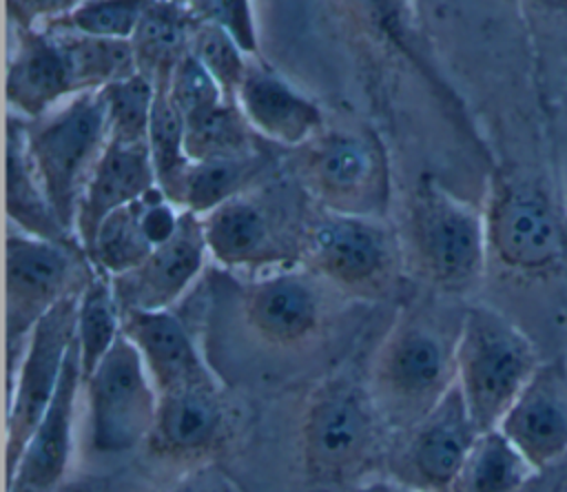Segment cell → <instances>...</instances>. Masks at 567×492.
Masks as SVG:
<instances>
[{
	"label": "cell",
	"instance_id": "cell-1",
	"mask_svg": "<svg viewBox=\"0 0 567 492\" xmlns=\"http://www.w3.org/2000/svg\"><path fill=\"white\" fill-rule=\"evenodd\" d=\"M385 434L368 381L343 372L328 377L312 390L303 410V468L317 483H348L374 465Z\"/></svg>",
	"mask_w": 567,
	"mask_h": 492
},
{
	"label": "cell",
	"instance_id": "cell-2",
	"mask_svg": "<svg viewBox=\"0 0 567 492\" xmlns=\"http://www.w3.org/2000/svg\"><path fill=\"white\" fill-rule=\"evenodd\" d=\"M456 335L445 337L416 315L401 317L383 339L368 388L390 434L423 419L456 383Z\"/></svg>",
	"mask_w": 567,
	"mask_h": 492
},
{
	"label": "cell",
	"instance_id": "cell-3",
	"mask_svg": "<svg viewBox=\"0 0 567 492\" xmlns=\"http://www.w3.org/2000/svg\"><path fill=\"white\" fill-rule=\"evenodd\" d=\"M454 363L456 386L481 432L501 423L540 368L529 337L489 306H470L463 312Z\"/></svg>",
	"mask_w": 567,
	"mask_h": 492
},
{
	"label": "cell",
	"instance_id": "cell-4",
	"mask_svg": "<svg viewBox=\"0 0 567 492\" xmlns=\"http://www.w3.org/2000/svg\"><path fill=\"white\" fill-rule=\"evenodd\" d=\"M405 228L412 259L432 286L454 295L476 288L489 259L481 208L423 175L410 193Z\"/></svg>",
	"mask_w": 567,
	"mask_h": 492
},
{
	"label": "cell",
	"instance_id": "cell-5",
	"mask_svg": "<svg viewBox=\"0 0 567 492\" xmlns=\"http://www.w3.org/2000/svg\"><path fill=\"white\" fill-rule=\"evenodd\" d=\"M299 262L348 295L381 299L399 284L403 250L383 217L315 206L303 230Z\"/></svg>",
	"mask_w": 567,
	"mask_h": 492
},
{
	"label": "cell",
	"instance_id": "cell-6",
	"mask_svg": "<svg viewBox=\"0 0 567 492\" xmlns=\"http://www.w3.org/2000/svg\"><path fill=\"white\" fill-rule=\"evenodd\" d=\"M33 168L62 224L75 233V215L89 175L106 144L102 91L69 98L60 109L24 120Z\"/></svg>",
	"mask_w": 567,
	"mask_h": 492
},
{
	"label": "cell",
	"instance_id": "cell-7",
	"mask_svg": "<svg viewBox=\"0 0 567 492\" xmlns=\"http://www.w3.org/2000/svg\"><path fill=\"white\" fill-rule=\"evenodd\" d=\"M297 180L315 206L365 217H385L390 164L368 131H321L299 146Z\"/></svg>",
	"mask_w": 567,
	"mask_h": 492
},
{
	"label": "cell",
	"instance_id": "cell-8",
	"mask_svg": "<svg viewBox=\"0 0 567 492\" xmlns=\"http://www.w3.org/2000/svg\"><path fill=\"white\" fill-rule=\"evenodd\" d=\"M252 188L202 215L208 255L228 268L275 270L299 262L301 239L310 215L286 193Z\"/></svg>",
	"mask_w": 567,
	"mask_h": 492
},
{
	"label": "cell",
	"instance_id": "cell-9",
	"mask_svg": "<svg viewBox=\"0 0 567 492\" xmlns=\"http://www.w3.org/2000/svg\"><path fill=\"white\" fill-rule=\"evenodd\" d=\"M95 266L82 244H62L27 235L18 228L4 242V317L7 359L22 350L35 324L64 297L80 293Z\"/></svg>",
	"mask_w": 567,
	"mask_h": 492
},
{
	"label": "cell",
	"instance_id": "cell-10",
	"mask_svg": "<svg viewBox=\"0 0 567 492\" xmlns=\"http://www.w3.org/2000/svg\"><path fill=\"white\" fill-rule=\"evenodd\" d=\"M487 248L503 268L520 275L554 270L567 250V237L558 211L536 182L496 173L485 202Z\"/></svg>",
	"mask_w": 567,
	"mask_h": 492
},
{
	"label": "cell",
	"instance_id": "cell-11",
	"mask_svg": "<svg viewBox=\"0 0 567 492\" xmlns=\"http://www.w3.org/2000/svg\"><path fill=\"white\" fill-rule=\"evenodd\" d=\"M86 390V434L97 454H122L146 443L155 414L157 390L133 346L122 332L102 361L82 377Z\"/></svg>",
	"mask_w": 567,
	"mask_h": 492
},
{
	"label": "cell",
	"instance_id": "cell-12",
	"mask_svg": "<svg viewBox=\"0 0 567 492\" xmlns=\"http://www.w3.org/2000/svg\"><path fill=\"white\" fill-rule=\"evenodd\" d=\"M80 293H73L53 306L35 324L20 350L16 381L9 390L7 406V476L16 468L20 452L55 397L66 355L78 332Z\"/></svg>",
	"mask_w": 567,
	"mask_h": 492
},
{
	"label": "cell",
	"instance_id": "cell-13",
	"mask_svg": "<svg viewBox=\"0 0 567 492\" xmlns=\"http://www.w3.org/2000/svg\"><path fill=\"white\" fill-rule=\"evenodd\" d=\"M481 430L454 383L414 426L392 434L388 463L419 492H458L461 476Z\"/></svg>",
	"mask_w": 567,
	"mask_h": 492
},
{
	"label": "cell",
	"instance_id": "cell-14",
	"mask_svg": "<svg viewBox=\"0 0 567 492\" xmlns=\"http://www.w3.org/2000/svg\"><path fill=\"white\" fill-rule=\"evenodd\" d=\"M208 257L202 217L182 211L171 239L159 244L140 266L111 277L122 315L131 310H168L202 273Z\"/></svg>",
	"mask_w": 567,
	"mask_h": 492
},
{
	"label": "cell",
	"instance_id": "cell-15",
	"mask_svg": "<svg viewBox=\"0 0 567 492\" xmlns=\"http://www.w3.org/2000/svg\"><path fill=\"white\" fill-rule=\"evenodd\" d=\"M157 414L146 439L164 461H197L215 454L230 437V410L215 381L157 394Z\"/></svg>",
	"mask_w": 567,
	"mask_h": 492
},
{
	"label": "cell",
	"instance_id": "cell-16",
	"mask_svg": "<svg viewBox=\"0 0 567 492\" xmlns=\"http://www.w3.org/2000/svg\"><path fill=\"white\" fill-rule=\"evenodd\" d=\"M78 335V332H75ZM82 388V361L78 337L66 355V363L55 397L42 421L29 437L16 468L7 476L9 492H58L69 470L73 452L75 403Z\"/></svg>",
	"mask_w": 567,
	"mask_h": 492
},
{
	"label": "cell",
	"instance_id": "cell-17",
	"mask_svg": "<svg viewBox=\"0 0 567 492\" xmlns=\"http://www.w3.org/2000/svg\"><path fill=\"white\" fill-rule=\"evenodd\" d=\"M248 328L270 346L292 348L312 339L323 319L321 295L310 275L292 268L261 273L241 293Z\"/></svg>",
	"mask_w": 567,
	"mask_h": 492
},
{
	"label": "cell",
	"instance_id": "cell-18",
	"mask_svg": "<svg viewBox=\"0 0 567 492\" xmlns=\"http://www.w3.org/2000/svg\"><path fill=\"white\" fill-rule=\"evenodd\" d=\"M182 211L159 186L102 219L86 255L95 270L117 277L140 266L159 244L173 237Z\"/></svg>",
	"mask_w": 567,
	"mask_h": 492
},
{
	"label": "cell",
	"instance_id": "cell-19",
	"mask_svg": "<svg viewBox=\"0 0 567 492\" xmlns=\"http://www.w3.org/2000/svg\"><path fill=\"white\" fill-rule=\"evenodd\" d=\"M496 428L538 472L563 459L567 454V370L540 363Z\"/></svg>",
	"mask_w": 567,
	"mask_h": 492
},
{
	"label": "cell",
	"instance_id": "cell-20",
	"mask_svg": "<svg viewBox=\"0 0 567 492\" xmlns=\"http://www.w3.org/2000/svg\"><path fill=\"white\" fill-rule=\"evenodd\" d=\"M7 104L22 120H38L64 100L73 86L62 47L51 29L16 27V49L7 62Z\"/></svg>",
	"mask_w": 567,
	"mask_h": 492
},
{
	"label": "cell",
	"instance_id": "cell-21",
	"mask_svg": "<svg viewBox=\"0 0 567 492\" xmlns=\"http://www.w3.org/2000/svg\"><path fill=\"white\" fill-rule=\"evenodd\" d=\"M122 332L137 348L157 394L215 381L190 332L171 308L124 312Z\"/></svg>",
	"mask_w": 567,
	"mask_h": 492
},
{
	"label": "cell",
	"instance_id": "cell-22",
	"mask_svg": "<svg viewBox=\"0 0 567 492\" xmlns=\"http://www.w3.org/2000/svg\"><path fill=\"white\" fill-rule=\"evenodd\" d=\"M237 104L259 137L284 146H301L321 133L319 106L266 64H248Z\"/></svg>",
	"mask_w": 567,
	"mask_h": 492
},
{
	"label": "cell",
	"instance_id": "cell-23",
	"mask_svg": "<svg viewBox=\"0 0 567 492\" xmlns=\"http://www.w3.org/2000/svg\"><path fill=\"white\" fill-rule=\"evenodd\" d=\"M157 186L148 144L106 142L82 191L75 235L86 250L102 219Z\"/></svg>",
	"mask_w": 567,
	"mask_h": 492
},
{
	"label": "cell",
	"instance_id": "cell-24",
	"mask_svg": "<svg viewBox=\"0 0 567 492\" xmlns=\"http://www.w3.org/2000/svg\"><path fill=\"white\" fill-rule=\"evenodd\" d=\"M4 206L9 222L33 237L80 244L78 235L58 217L27 148L24 120L20 115L7 117L4 142Z\"/></svg>",
	"mask_w": 567,
	"mask_h": 492
},
{
	"label": "cell",
	"instance_id": "cell-25",
	"mask_svg": "<svg viewBox=\"0 0 567 492\" xmlns=\"http://www.w3.org/2000/svg\"><path fill=\"white\" fill-rule=\"evenodd\" d=\"M199 20L177 0H153L131 38L137 71L153 84L168 80L177 62L190 53Z\"/></svg>",
	"mask_w": 567,
	"mask_h": 492
},
{
	"label": "cell",
	"instance_id": "cell-26",
	"mask_svg": "<svg viewBox=\"0 0 567 492\" xmlns=\"http://www.w3.org/2000/svg\"><path fill=\"white\" fill-rule=\"evenodd\" d=\"M47 29V27H44ZM62 47L73 95L100 91L117 80L137 73L131 40L95 38L64 29H51Z\"/></svg>",
	"mask_w": 567,
	"mask_h": 492
},
{
	"label": "cell",
	"instance_id": "cell-27",
	"mask_svg": "<svg viewBox=\"0 0 567 492\" xmlns=\"http://www.w3.org/2000/svg\"><path fill=\"white\" fill-rule=\"evenodd\" d=\"M264 168L266 153L261 146L239 155L190 162L182 191V208L202 217L230 197L248 191Z\"/></svg>",
	"mask_w": 567,
	"mask_h": 492
},
{
	"label": "cell",
	"instance_id": "cell-28",
	"mask_svg": "<svg viewBox=\"0 0 567 492\" xmlns=\"http://www.w3.org/2000/svg\"><path fill=\"white\" fill-rule=\"evenodd\" d=\"M186 120L168 95L166 80L155 82V100L148 124V151L159 191L182 208L184 180L190 166L184 146Z\"/></svg>",
	"mask_w": 567,
	"mask_h": 492
},
{
	"label": "cell",
	"instance_id": "cell-29",
	"mask_svg": "<svg viewBox=\"0 0 567 492\" xmlns=\"http://www.w3.org/2000/svg\"><path fill=\"white\" fill-rule=\"evenodd\" d=\"M538 470L501 430H483L465 463L463 492H518Z\"/></svg>",
	"mask_w": 567,
	"mask_h": 492
},
{
	"label": "cell",
	"instance_id": "cell-30",
	"mask_svg": "<svg viewBox=\"0 0 567 492\" xmlns=\"http://www.w3.org/2000/svg\"><path fill=\"white\" fill-rule=\"evenodd\" d=\"M122 335V310L109 275L95 270L78 301V348L86 377Z\"/></svg>",
	"mask_w": 567,
	"mask_h": 492
},
{
	"label": "cell",
	"instance_id": "cell-31",
	"mask_svg": "<svg viewBox=\"0 0 567 492\" xmlns=\"http://www.w3.org/2000/svg\"><path fill=\"white\" fill-rule=\"evenodd\" d=\"M184 146L188 160L197 162L248 153L261 144L239 104L224 100L186 120Z\"/></svg>",
	"mask_w": 567,
	"mask_h": 492
},
{
	"label": "cell",
	"instance_id": "cell-32",
	"mask_svg": "<svg viewBox=\"0 0 567 492\" xmlns=\"http://www.w3.org/2000/svg\"><path fill=\"white\" fill-rule=\"evenodd\" d=\"M100 91L106 106V142L148 144L155 84L137 71Z\"/></svg>",
	"mask_w": 567,
	"mask_h": 492
},
{
	"label": "cell",
	"instance_id": "cell-33",
	"mask_svg": "<svg viewBox=\"0 0 567 492\" xmlns=\"http://www.w3.org/2000/svg\"><path fill=\"white\" fill-rule=\"evenodd\" d=\"M153 0H80L69 13L44 24L95 38L131 40Z\"/></svg>",
	"mask_w": 567,
	"mask_h": 492
},
{
	"label": "cell",
	"instance_id": "cell-34",
	"mask_svg": "<svg viewBox=\"0 0 567 492\" xmlns=\"http://www.w3.org/2000/svg\"><path fill=\"white\" fill-rule=\"evenodd\" d=\"M190 53L217 80L226 100L237 102V91L250 64L244 47L226 29L213 22H199L193 35Z\"/></svg>",
	"mask_w": 567,
	"mask_h": 492
},
{
	"label": "cell",
	"instance_id": "cell-35",
	"mask_svg": "<svg viewBox=\"0 0 567 492\" xmlns=\"http://www.w3.org/2000/svg\"><path fill=\"white\" fill-rule=\"evenodd\" d=\"M166 86L173 104L179 109L184 120L226 100L217 80L193 53H186L177 62L171 78L166 80Z\"/></svg>",
	"mask_w": 567,
	"mask_h": 492
},
{
	"label": "cell",
	"instance_id": "cell-36",
	"mask_svg": "<svg viewBox=\"0 0 567 492\" xmlns=\"http://www.w3.org/2000/svg\"><path fill=\"white\" fill-rule=\"evenodd\" d=\"M80 0H7V11L16 27H40L69 13Z\"/></svg>",
	"mask_w": 567,
	"mask_h": 492
},
{
	"label": "cell",
	"instance_id": "cell-37",
	"mask_svg": "<svg viewBox=\"0 0 567 492\" xmlns=\"http://www.w3.org/2000/svg\"><path fill=\"white\" fill-rule=\"evenodd\" d=\"M527 4H532L534 9L547 11L551 16H563L567 18V0H525Z\"/></svg>",
	"mask_w": 567,
	"mask_h": 492
},
{
	"label": "cell",
	"instance_id": "cell-38",
	"mask_svg": "<svg viewBox=\"0 0 567 492\" xmlns=\"http://www.w3.org/2000/svg\"><path fill=\"white\" fill-rule=\"evenodd\" d=\"M58 492H93V488L89 483H73V485H64Z\"/></svg>",
	"mask_w": 567,
	"mask_h": 492
},
{
	"label": "cell",
	"instance_id": "cell-39",
	"mask_svg": "<svg viewBox=\"0 0 567 492\" xmlns=\"http://www.w3.org/2000/svg\"><path fill=\"white\" fill-rule=\"evenodd\" d=\"M372 492H408V490H394V488H377Z\"/></svg>",
	"mask_w": 567,
	"mask_h": 492
},
{
	"label": "cell",
	"instance_id": "cell-40",
	"mask_svg": "<svg viewBox=\"0 0 567 492\" xmlns=\"http://www.w3.org/2000/svg\"><path fill=\"white\" fill-rule=\"evenodd\" d=\"M177 492H195V490H177Z\"/></svg>",
	"mask_w": 567,
	"mask_h": 492
}]
</instances>
